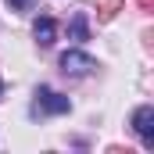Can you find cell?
<instances>
[{"instance_id":"obj_5","label":"cell","mask_w":154,"mask_h":154,"mask_svg":"<svg viewBox=\"0 0 154 154\" xmlns=\"http://www.w3.org/2000/svg\"><path fill=\"white\" fill-rule=\"evenodd\" d=\"M122 7H125V0H97V18L100 22H111Z\"/></svg>"},{"instance_id":"obj_6","label":"cell","mask_w":154,"mask_h":154,"mask_svg":"<svg viewBox=\"0 0 154 154\" xmlns=\"http://www.w3.org/2000/svg\"><path fill=\"white\" fill-rule=\"evenodd\" d=\"M72 36H75V39H86V18H82V14L72 18Z\"/></svg>"},{"instance_id":"obj_3","label":"cell","mask_w":154,"mask_h":154,"mask_svg":"<svg viewBox=\"0 0 154 154\" xmlns=\"http://www.w3.org/2000/svg\"><path fill=\"white\" fill-rule=\"evenodd\" d=\"M39 108H43V111H50V115H65V111H68V108H72V104H68V97H61V93H54V90H50V86H39Z\"/></svg>"},{"instance_id":"obj_2","label":"cell","mask_w":154,"mask_h":154,"mask_svg":"<svg viewBox=\"0 0 154 154\" xmlns=\"http://www.w3.org/2000/svg\"><path fill=\"white\" fill-rule=\"evenodd\" d=\"M133 129L140 133L143 147H154V108H151V104H143V108L133 115Z\"/></svg>"},{"instance_id":"obj_7","label":"cell","mask_w":154,"mask_h":154,"mask_svg":"<svg viewBox=\"0 0 154 154\" xmlns=\"http://www.w3.org/2000/svg\"><path fill=\"white\" fill-rule=\"evenodd\" d=\"M7 4H11V7H14V11H25V7H29V4H32V0H7Z\"/></svg>"},{"instance_id":"obj_8","label":"cell","mask_w":154,"mask_h":154,"mask_svg":"<svg viewBox=\"0 0 154 154\" xmlns=\"http://www.w3.org/2000/svg\"><path fill=\"white\" fill-rule=\"evenodd\" d=\"M136 4H140L143 11H151V7H154V0H136Z\"/></svg>"},{"instance_id":"obj_1","label":"cell","mask_w":154,"mask_h":154,"mask_svg":"<svg viewBox=\"0 0 154 154\" xmlns=\"http://www.w3.org/2000/svg\"><path fill=\"white\" fill-rule=\"evenodd\" d=\"M93 68H97L93 57L82 54V50H65V54H61V72H65V75H86V72H93Z\"/></svg>"},{"instance_id":"obj_9","label":"cell","mask_w":154,"mask_h":154,"mask_svg":"<svg viewBox=\"0 0 154 154\" xmlns=\"http://www.w3.org/2000/svg\"><path fill=\"white\" fill-rule=\"evenodd\" d=\"M0 90H4V82H0Z\"/></svg>"},{"instance_id":"obj_4","label":"cell","mask_w":154,"mask_h":154,"mask_svg":"<svg viewBox=\"0 0 154 154\" xmlns=\"http://www.w3.org/2000/svg\"><path fill=\"white\" fill-rule=\"evenodd\" d=\"M32 32H36L39 47H50V43L57 39V22H54V18H36V25H32Z\"/></svg>"}]
</instances>
